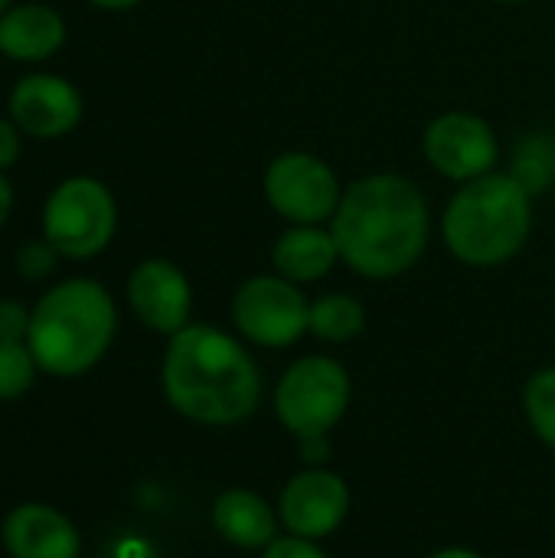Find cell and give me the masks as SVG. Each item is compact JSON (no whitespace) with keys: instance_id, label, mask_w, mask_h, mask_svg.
I'll return each instance as SVG.
<instances>
[{"instance_id":"4","label":"cell","mask_w":555,"mask_h":558,"mask_svg":"<svg viewBox=\"0 0 555 558\" xmlns=\"http://www.w3.org/2000/svg\"><path fill=\"white\" fill-rule=\"evenodd\" d=\"M530 193L507 173L464 183L445 213V242L464 265L494 268L510 262L530 235Z\"/></svg>"},{"instance_id":"29","label":"cell","mask_w":555,"mask_h":558,"mask_svg":"<svg viewBox=\"0 0 555 558\" xmlns=\"http://www.w3.org/2000/svg\"><path fill=\"white\" fill-rule=\"evenodd\" d=\"M7 3H10V0H0V13H3V7H7Z\"/></svg>"},{"instance_id":"10","label":"cell","mask_w":555,"mask_h":558,"mask_svg":"<svg viewBox=\"0 0 555 558\" xmlns=\"http://www.w3.org/2000/svg\"><path fill=\"white\" fill-rule=\"evenodd\" d=\"M350 507L347 484L330 471H304L281 490V523L291 530V536L301 539H321L330 536Z\"/></svg>"},{"instance_id":"21","label":"cell","mask_w":555,"mask_h":558,"mask_svg":"<svg viewBox=\"0 0 555 558\" xmlns=\"http://www.w3.org/2000/svg\"><path fill=\"white\" fill-rule=\"evenodd\" d=\"M33 314L20 301H0V343H20L29 337Z\"/></svg>"},{"instance_id":"26","label":"cell","mask_w":555,"mask_h":558,"mask_svg":"<svg viewBox=\"0 0 555 558\" xmlns=\"http://www.w3.org/2000/svg\"><path fill=\"white\" fill-rule=\"evenodd\" d=\"M95 7H105V10H124V7H134L137 0H92Z\"/></svg>"},{"instance_id":"7","label":"cell","mask_w":555,"mask_h":558,"mask_svg":"<svg viewBox=\"0 0 555 558\" xmlns=\"http://www.w3.org/2000/svg\"><path fill=\"white\" fill-rule=\"evenodd\" d=\"M265 196L272 209L291 222L317 226L334 219L340 206V183L334 170L314 154H281L265 173Z\"/></svg>"},{"instance_id":"9","label":"cell","mask_w":555,"mask_h":558,"mask_svg":"<svg viewBox=\"0 0 555 558\" xmlns=\"http://www.w3.org/2000/svg\"><path fill=\"white\" fill-rule=\"evenodd\" d=\"M429 163L451 180H478L497 160V137L491 124L468 111H448L425 131Z\"/></svg>"},{"instance_id":"16","label":"cell","mask_w":555,"mask_h":558,"mask_svg":"<svg viewBox=\"0 0 555 558\" xmlns=\"http://www.w3.org/2000/svg\"><path fill=\"white\" fill-rule=\"evenodd\" d=\"M272 258H275V268L281 271V278L317 281L334 268L340 252H337V242L330 232H321L314 226H301V229H291L278 239Z\"/></svg>"},{"instance_id":"18","label":"cell","mask_w":555,"mask_h":558,"mask_svg":"<svg viewBox=\"0 0 555 558\" xmlns=\"http://www.w3.org/2000/svg\"><path fill=\"white\" fill-rule=\"evenodd\" d=\"M523 405L533 432L555 448V369H543L527 383Z\"/></svg>"},{"instance_id":"13","label":"cell","mask_w":555,"mask_h":558,"mask_svg":"<svg viewBox=\"0 0 555 558\" xmlns=\"http://www.w3.org/2000/svg\"><path fill=\"white\" fill-rule=\"evenodd\" d=\"M3 546L13 558H79V533L59 510L23 504L3 520Z\"/></svg>"},{"instance_id":"20","label":"cell","mask_w":555,"mask_h":558,"mask_svg":"<svg viewBox=\"0 0 555 558\" xmlns=\"http://www.w3.org/2000/svg\"><path fill=\"white\" fill-rule=\"evenodd\" d=\"M56 255H59V252L52 248V242H29V245H23L20 258H16V268H20V275L29 278V281L46 278V275L56 268Z\"/></svg>"},{"instance_id":"6","label":"cell","mask_w":555,"mask_h":558,"mask_svg":"<svg viewBox=\"0 0 555 558\" xmlns=\"http://www.w3.org/2000/svg\"><path fill=\"white\" fill-rule=\"evenodd\" d=\"M114 219L118 209L111 193L92 177H72L52 190L43 213V232L59 255L88 258L111 242Z\"/></svg>"},{"instance_id":"27","label":"cell","mask_w":555,"mask_h":558,"mask_svg":"<svg viewBox=\"0 0 555 558\" xmlns=\"http://www.w3.org/2000/svg\"><path fill=\"white\" fill-rule=\"evenodd\" d=\"M432 558H481L478 553H468V549H445V553H438V556Z\"/></svg>"},{"instance_id":"2","label":"cell","mask_w":555,"mask_h":558,"mask_svg":"<svg viewBox=\"0 0 555 558\" xmlns=\"http://www.w3.org/2000/svg\"><path fill=\"white\" fill-rule=\"evenodd\" d=\"M170 405L203 425H232L255 412L262 376L252 356L216 327H183L164 356Z\"/></svg>"},{"instance_id":"3","label":"cell","mask_w":555,"mask_h":558,"mask_svg":"<svg viewBox=\"0 0 555 558\" xmlns=\"http://www.w3.org/2000/svg\"><path fill=\"white\" fill-rule=\"evenodd\" d=\"M114 301L95 281L75 278L56 284L33 311L26 347L36 366L52 376H79L92 369L114 337Z\"/></svg>"},{"instance_id":"19","label":"cell","mask_w":555,"mask_h":558,"mask_svg":"<svg viewBox=\"0 0 555 558\" xmlns=\"http://www.w3.org/2000/svg\"><path fill=\"white\" fill-rule=\"evenodd\" d=\"M36 356L23 343H0V399L23 396L36 379Z\"/></svg>"},{"instance_id":"1","label":"cell","mask_w":555,"mask_h":558,"mask_svg":"<svg viewBox=\"0 0 555 558\" xmlns=\"http://www.w3.org/2000/svg\"><path fill=\"white\" fill-rule=\"evenodd\" d=\"M330 235L353 271L366 278H396L425 252V196L412 180L396 173L363 177L340 196Z\"/></svg>"},{"instance_id":"8","label":"cell","mask_w":555,"mask_h":558,"mask_svg":"<svg viewBox=\"0 0 555 558\" xmlns=\"http://www.w3.org/2000/svg\"><path fill=\"white\" fill-rule=\"evenodd\" d=\"M236 327L258 347H291L311 320V304L288 278L258 275L232 301Z\"/></svg>"},{"instance_id":"22","label":"cell","mask_w":555,"mask_h":558,"mask_svg":"<svg viewBox=\"0 0 555 558\" xmlns=\"http://www.w3.org/2000/svg\"><path fill=\"white\" fill-rule=\"evenodd\" d=\"M262 558H327L314 539H301V536H288V539H275Z\"/></svg>"},{"instance_id":"25","label":"cell","mask_w":555,"mask_h":558,"mask_svg":"<svg viewBox=\"0 0 555 558\" xmlns=\"http://www.w3.org/2000/svg\"><path fill=\"white\" fill-rule=\"evenodd\" d=\"M10 206H13V190H10V183L0 177V226H3L7 216H10Z\"/></svg>"},{"instance_id":"24","label":"cell","mask_w":555,"mask_h":558,"mask_svg":"<svg viewBox=\"0 0 555 558\" xmlns=\"http://www.w3.org/2000/svg\"><path fill=\"white\" fill-rule=\"evenodd\" d=\"M298 441H301V454H304V461L317 464V461H327V458H330L327 435H317V438H298Z\"/></svg>"},{"instance_id":"5","label":"cell","mask_w":555,"mask_h":558,"mask_svg":"<svg viewBox=\"0 0 555 558\" xmlns=\"http://www.w3.org/2000/svg\"><path fill=\"white\" fill-rule=\"evenodd\" d=\"M350 376L330 356L298 360L275 389V412L298 438L327 435L347 412Z\"/></svg>"},{"instance_id":"17","label":"cell","mask_w":555,"mask_h":558,"mask_svg":"<svg viewBox=\"0 0 555 558\" xmlns=\"http://www.w3.org/2000/svg\"><path fill=\"white\" fill-rule=\"evenodd\" d=\"M363 327H366V311L350 294H327L311 304L307 330L327 343H347L357 333H363Z\"/></svg>"},{"instance_id":"23","label":"cell","mask_w":555,"mask_h":558,"mask_svg":"<svg viewBox=\"0 0 555 558\" xmlns=\"http://www.w3.org/2000/svg\"><path fill=\"white\" fill-rule=\"evenodd\" d=\"M20 154V134H16V124L10 121H0V170L10 167Z\"/></svg>"},{"instance_id":"12","label":"cell","mask_w":555,"mask_h":558,"mask_svg":"<svg viewBox=\"0 0 555 558\" xmlns=\"http://www.w3.org/2000/svg\"><path fill=\"white\" fill-rule=\"evenodd\" d=\"M128 301L141 324L157 333H180L190 317V284L186 275L170 262H144L128 281Z\"/></svg>"},{"instance_id":"14","label":"cell","mask_w":555,"mask_h":558,"mask_svg":"<svg viewBox=\"0 0 555 558\" xmlns=\"http://www.w3.org/2000/svg\"><path fill=\"white\" fill-rule=\"evenodd\" d=\"M65 39L62 16L39 3H23L0 16V52L10 59H49Z\"/></svg>"},{"instance_id":"11","label":"cell","mask_w":555,"mask_h":558,"mask_svg":"<svg viewBox=\"0 0 555 558\" xmlns=\"http://www.w3.org/2000/svg\"><path fill=\"white\" fill-rule=\"evenodd\" d=\"M10 114L33 137H62L79 124L82 98L59 75H26L10 92Z\"/></svg>"},{"instance_id":"28","label":"cell","mask_w":555,"mask_h":558,"mask_svg":"<svg viewBox=\"0 0 555 558\" xmlns=\"http://www.w3.org/2000/svg\"><path fill=\"white\" fill-rule=\"evenodd\" d=\"M500 3H523V0H500Z\"/></svg>"},{"instance_id":"15","label":"cell","mask_w":555,"mask_h":558,"mask_svg":"<svg viewBox=\"0 0 555 558\" xmlns=\"http://www.w3.org/2000/svg\"><path fill=\"white\" fill-rule=\"evenodd\" d=\"M213 523L219 536L239 549H268L275 543V513L249 490L222 494L213 507Z\"/></svg>"}]
</instances>
